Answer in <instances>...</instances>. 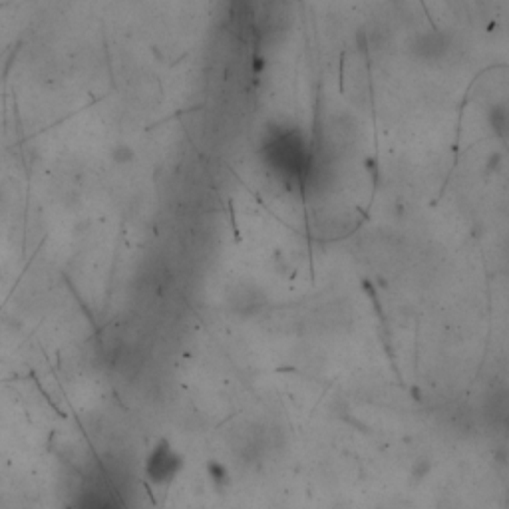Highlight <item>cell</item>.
<instances>
[{
	"mask_svg": "<svg viewBox=\"0 0 509 509\" xmlns=\"http://www.w3.org/2000/svg\"><path fill=\"white\" fill-rule=\"evenodd\" d=\"M181 465H183V458L181 454L165 440L157 442L153 452L150 454L148 461H146V473L148 477L161 485V483H169L177 477V473L181 471Z\"/></svg>",
	"mask_w": 509,
	"mask_h": 509,
	"instance_id": "1",
	"label": "cell"
}]
</instances>
